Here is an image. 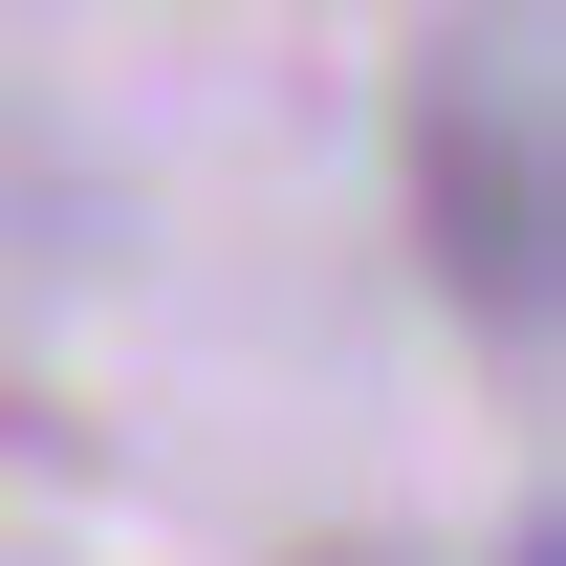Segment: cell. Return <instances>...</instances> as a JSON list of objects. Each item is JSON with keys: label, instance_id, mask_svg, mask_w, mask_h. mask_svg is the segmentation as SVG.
<instances>
[{"label": "cell", "instance_id": "6da1fadb", "mask_svg": "<svg viewBox=\"0 0 566 566\" xmlns=\"http://www.w3.org/2000/svg\"><path fill=\"white\" fill-rule=\"evenodd\" d=\"M415 218H436V283L480 305L501 349H545V109H523V66H458L415 109Z\"/></svg>", "mask_w": 566, "mask_h": 566}]
</instances>
